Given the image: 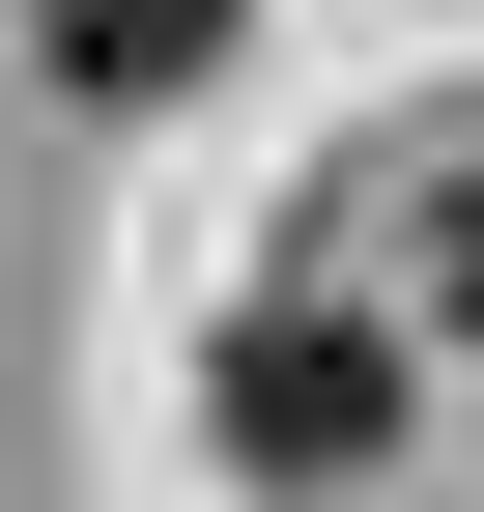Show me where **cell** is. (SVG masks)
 Returning <instances> with one entry per match:
<instances>
[{"label":"cell","mask_w":484,"mask_h":512,"mask_svg":"<svg viewBox=\"0 0 484 512\" xmlns=\"http://www.w3.org/2000/svg\"><path fill=\"white\" fill-rule=\"evenodd\" d=\"M228 456H257V484L399 456V342H371V313H228Z\"/></svg>","instance_id":"6da1fadb"},{"label":"cell","mask_w":484,"mask_h":512,"mask_svg":"<svg viewBox=\"0 0 484 512\" xmlns=\"http://www.w3.org/2000/svg\"><path fill=\"white\" fill-rule=\"evenodd\" d=\"M29 57L143 114V86H200V57H228V0H29Z\"/></svg>","instance_id":"7a4b0ae2"},{"label":"cell","mask_w":484,"mask_h":512,"mask_svg":"<svg viewBox=\"0 0 484 512\" xmlns=\"http://www.w3.org/2000/svg\"><path fill=\"white\" fill-rule=\"evenodd\" d=\"M428 313H456V342H484V171H456V228H428Z\"/></svg>","instance_id":"3957f363"}]
</instances>
